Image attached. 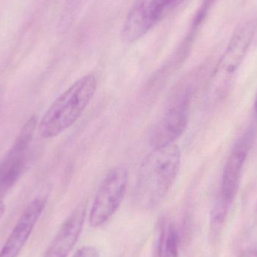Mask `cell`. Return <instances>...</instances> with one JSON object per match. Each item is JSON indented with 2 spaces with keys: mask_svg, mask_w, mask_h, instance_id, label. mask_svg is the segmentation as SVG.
Returning <instances> with one entry per match:
<instances>
[{
  "mask_svg": "<svg viewBox=\"0 0 257 257\" xmlns=\"http://www.w3.org/2000/svg\"><path fill=\"white\" fill-rule=\"evenodd\" d=\"M181 151L175 144L153 148L141 165L134 190L139 208L151 209L166 197L176 180Z\"/></svg>",
  "mask_w": 257,
  "mask_h": 257,
  "instance_id": "cell-1",
  "label": "cell"
},
{
  "mask_svg": "<svg viewBox=\"0 0 257 257\" xmlns=\"http://www.w3.org/2000/svg\"><path fill=\"white\" fill-rule=\"evenodd\" d=\"M97 80L86 75L74 82L51 104L39 122L38 130L44 139H53L78 120L94 96Z\"/></svg>",
  "mask_w": 257,
  "mask_h": 257,
  "instance_id": "cell-2",
  "label": "cell"
},
{
  "mask_svg": "<svg viewBox=\"0 0 257 257\" xmlns=\"http://www.w3.org/2000/svg\"><path fill=\"white\" fill-rule=\"evenodd\" d=\"M256 27V20L250 19L235 29L210 78L206 93L208 103L214 105L221 102L232 91L237 72L254 38Z\"/></svg>",
  "mask_w": 257,
  "mask_h": 257,
  "instance_id": "cell-3",
  "label": "cell"
},
{
  "mask_svg": "<svg viewBox=\"0 0 257 257\" xmlns=\"http://www.w3.org/2000/svg\"><path fill=\"white\" fill-rule=\"evenodd\" d=\"M128 185V172L123 166L108 172L95 196L89 214L91 227H100L115 214L121 205Z\"/></svg>",
  "mask_w": 257,
  "mask_h": 257,
  "instance_id": "cell-4",
  "label": "cell"
},
{
  "mask_svg": "<svg viewBox=\"0 0 257 257\" xmlns=\"http://www.w3.org/2000/svg\"><path fill=\"white\" fill-rule=\"evenodd\" d=\"M191 91L184 90L172 99L164 116L157 125L151 137L152 148L175 144L185 131L190 114Z\"/></svg>",
  "mask_w": 257,
  "mask_h": 257,
  "instance_id": "cell-5",
  "label": "cell"
},
{
  "mask_svg": "<svg viewBox=\"0 0 257 257\" xmlns=\"http://www.w3.org/2000/svg\"><path fill=\"white\" fill-rule=\"evenodd\" d=\"M168 13L166 0H136L122 27V40L128 44L137 42Z\"/></svg>",
  "mask_w": 257,
  "mask_h": 257,
  "instance_id": "cell-6",
  "label": "cell"
},
{
  "mask_svg": "<svg viewBox=\"0 0 257 257\" xmlns=\"http://www.w3.org/2000/svg\"><path fill=\"white\" fill-rule=\"evenodd\" d=\"M254 132H246L234 145L228 158L222 178L221 192L219 199L229 206L239 188L244 163L251 148Z\"/></svg>",
  "mask_w": 257,
  "mask_h": 257,
  "instance_id": "cell-7",
  "label": "cell"
},
{
  "mask_svg": "<svg viewBox=\"0 0 257 257\" xmlns=\"http://www.w3.org/2000/svg\"><path fill=\"white\" fill-rule=\"evenodd\" d=\"M46 203V199L39 197L28 204L2 247L0 257L19 256L40 219Z\"/></svg>",
  "mask_w": 257,
  "mask_h": 257,
  "instance_id": "cell-8",
  "label": "cell"
},
{
  "mask_svg": "<svg viewBox=\"0 0 257 257\" xmlns=\"http://www.w3.org/2000/svg\"><path fill=\"white\" fill-rule=\"evenodd\" d=\"M86 220V209L80 206L66 218L42 257H68L76 245Z\"/></svg>",
  "mask_w": 257,
  "mask_h": 257,
  "instance_id": "cell-9",
  "label": "cell"
},
{
  "mask_svg": "<svg viewBox=\"0 0 257 257\" xmlns=\"http://www.w3.org/2000/svg\"><path fill=\"white\" fill-rule=\"evenodd\" d=\"M30 145L16 139L0 164V200L21 176L25 164L26 152Z\"/></svg>",
  "mask_w": 257,
  "mask_h": 257,
  "instance_id": "cell-10",
  "label": "cell"
},
{
  "mask_svg": "<svg viewBox=\"0 0 257 257\" xmlns=\"http://www.w3.org/2000/svg\"><path fill=\"white\" fill-rule=\"evenodd\" d=\"M179 244L178 229L174 223H170L160 234L157 257H178Z\"/></svg>",
  "mask_w": 257,
  "mask_h": 257,
  "instance_id": "cell-11",
  "label": "cell"
},
{
  "mask_svg": "<svg viewBox=\"0 0 257 257\" xmlns=\"http://www.w3.org/2000/svg\"><path fill=\"white\" fill-rule=\"evenodd\" d=\"M72 257H100V254L97 248L89 245L81 247Z\"/></svg>",
  "mask_w": 257,
  "mask_h": 257,
  "instance_id": "cell-12",
  "label": "cell"
},
{
  "mask_svg": "<svg viewBox=\"0 0 257 257\" xmlns=\"http://www.w3.org/2000/svg\"><path fill=\"white\" fill-rule=\"evenodd\" d=\"M166 1H167L168 9H169V12H171L177 6L184 3L185 0H166Z\"/></svg>",
  "mask_w": 257,
  "mask_h": 257,
  "instance_id": "cell-13",
  "label": "cell"
},
{
  "mask_svg": "<svg viewBox=\"0 0 257 257\" xmlns=\"http://www.w3.org/2000/svg\"><path fill=\"white\" fill-rule=\"evenodd\" d=\"M5 212H6V205H5L3 201L0 200V220L3 218Z\"/></svg>",
  "mask_w": 257,
  "mask_h": 257,
  "instance_id": "cell-14",
  "label": "cell"
},
{
  "mask_svg": "<svg viewBox=\"0 0 257 257\" xmlns=\"http://www.w3.org/2000/svg\"><path fill=\"white\" fill-rule=\"evenodd\" d=\"M246 257H257V249H253L248 252Z\"/></svg>",
  "mask_w": 257,
  "mask_h": 257,
  "instance_id": "cell-15",
  "label": "cell"
},
{
  "mask_svg": "<svg viewBox=\"0 0 257 257\" xmlns=\"http://www.w3.org/2000/svg\"><path fill=\"white\" fill-rule=\"evenodd\" d=\"M255 112H256V114L257 116V96L256 98V102H255Z\"/></svg>",
  "mask_w": 257,
  "mask_h": 257,
  "instance_id": "cell-16",
  "label": "cell"
}]
</instances>
